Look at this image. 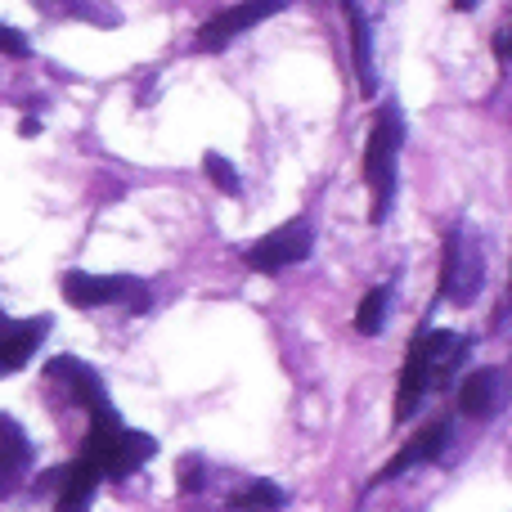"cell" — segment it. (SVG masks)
Segmentation results:
<instances>
[{
  "label": "cell",
  "instance_id": "obj_1",
  "mask_svg": "<svg viewBox=\"0 0 512 512\" xmlns=\"http://www.w3.org/2000/svg\"><path fill=\"white\" fill-rule=\"evenodd\" d=\"M468 351H472V342L450 333V328H427V333H418V342L409 346V360L396 382V409H391L396 423L414 418L418 405L427 400V391H432L436 382H450V373L468 360Z\"/></svg>",
  "mask_w": 512,
  "mask_h": 512
},
{
  "label": "cell",
  "instance_id": "obj_2",
  "mask_svg": "<svg viewBox=\"0 0 512 512\" xmlns=\"http://www.w3.org/2000/svg\"><path fill=\"white\" fill-rule=\"evenodd\" d=\"M90 450L86 459L99 468V477L108 481H126L135 477V472L144 468V463L158 454V441H153L149 432H135V427L122 423V414H117L113 405H99L90 409Z\"/></svg>",
  "mask_w": 512,
  "mask_h": 512
},
{
  "label": "cell",
  "instance_id": "obj_3",
  "mask_svg": "<svg viewBox=\"0 0 512 512\" xmlns=\"http://www.w3.org/2000/svg\"><path fill=\"white\" fill-rule=\"evenodd\" d=\"M400 149H405V117L400 108L382 104L378 108V122L369 131V144H364V180L373 189V225H382L391 216V203H396V162Z\"/></svg>",
  "mask_w": 512,
  "mask_h": 512
},
{
  "label": "cell",
  "instance_id": "obj_4",
  "mask_svg": "<svg viewBox=\"0 0 512 512\" xmlns=\"http://www.w3.org/2000/svg\"><path fill=\"white\" fill-rule=\"evenodd\" d=\"M63 301L77 310H95V306H126V310H149V283L135 274H86V270H68L59 279Z\"/></svg>",
  "mask_w": 512,
  "mask_h": 512
},
{
  "label": "cell",
  "instance_id": "obj_5",
  "mask_svg": "<svg viewBox=\"0 0 512 512\" xmlns=\"http://www.w3.org/2000/svg\"><path fill=\"white\" fill-rule=\"evenodd\" d=\"M486 279V261H481V243L468 239L463 225H454L445 239V265H441V292L454 306H472Z\"/></svg>",
  "mask_w": 512,
  "mask_h": 512
},
{
  "label": "cell",
  "instance_id": "obj_6",
  "mask_svg": "<svg viewBox=\"0 0 512 512\" xmlns=\"http://www.w3.org/2000/svg\"><path fill=\"white\" fill-rule=\"evenodd\" d=\"M310 248H315V230H310V221H283L279 230H270L265 239H256L248 252V265L261 274H279L288 270V265L306 261Z\"/></svg>",
  "mask_w": 512,
  "mask_h": 512
},
{
  "label": "cell",
  "instance_id": "obj_7",
  "mask_svg": "<svg viewBox=\"0 0 512 512\" xmlns=\"http://www.w3.org/2000/svg\"><path fill=\"white\" fill-rule=\"evenodd\" d=\"M283 5H288V0H239V5L221 9L216 18H207V23H203V32H198V50H207V54H212V50H225L234 36L252 32L256 23L274 18Z\"/></svg>",
  "mask_w": 512,
  "mask_h": 512
},
{
  "label": "cell",
  "instance_id": "obj_8",
  "mask_svg": "<svg viewBox=\"0 0 512 512\" xmlns=\"http://www.w3.org/2000/svg\"><path fill=\"white\" fill-rule=\"evenodd\" d=\"M45 333H50V315L0 319V378L27 369V364H32V355L41 351Z\"/></svg>",
  "mask_w": 512,
  "mask_h": 512
},
{
  "label": "cell",
  "instance_id": "obj_9",
  "mask_svg": "<svg viewBox=\"0 0 512 512\" xmlns=\"http://www.w3.org/2000/svg\"><path fill=\"white\" fill-rule=\"evenodd\" d=\"M450 441H454V427L445 423H432V427H423V432L414 436V441L405 445V450L396 454V459L387 463V468L378 472V481H396V477H405L409 468H418V463H441V454L450 450Z\"/></svg>",
  "mask_w": 512,
  "mask_h": 512
},
{
  "label": "cell",
  "instance_id": "obj_10",
  "mask_svg": "<svg viewBox=\"0 0 512 512\" xmlns=\"http://www.w3.org/2000/svg\"><path fill=\"white\" fill-rule=\"evenodd\" d=\"M508 405L504 369H477L459 382V409L468 418H495Z\"/></svg>",
  "mask_w": 512,
  "mask_h": 512
},
{
  "label": "cell",
  "instance_id": "obj_11",
  "mask_svg": "<svg viewBox=\"0 0 512 512\" xmlns=\"http://www.w3.org/2000/svg\"><path fill=\"white\" fill-rule=\"evenodd\" d=\"M346 9V23H351V59H355V77H360V95H378V63H373V27L364 18L360 0H337Z\"/></svg>",
  "mask_w": 512,
  "mask_h": 512
},
{
  "label": "cell",
  "instance_id": "obj_12",
  "mask_svg": "<svg viewBox=\"0 0 512 512\" xmlns=\"http://www.w3.org/2000/svg\"><path fill=\"white\" fill-rule=\"evenodd\" d=\"M45 378H54V382H68L72 400H77V405H86V409L108 405L104 378H99V373L90 369V364H81L77 355H59V360H50V364H45Z\"/></svg>",
  "mask_w": 512,
  "mask_h": 512
},
{
  "label": "cell",
  "instance_id": "obj_13",
  "mask_svg": "<svg viewBox=\"0 0 512 512\" xmlns=\"http://www.w3.org/2000/svg\"><path fill=\"white\" fill-rule=\"evenodd\" d=\"M99 468L81 454L77 463H68V472H63L59 481V499H54V512H90V499H95V486H99Z\"/></svg>",
  "mask_w": 512,
  "mask_h": 512
},
{
  "label": "cell",
  "instance_id": "obj_14",
  "mask_svg": "<svg viewBox=\"0 0 512 512\" xmlns=\"http://www.w3.org/2000/svg\"><path fill=\"white\" fill-rule=\"evenodd\" d=\"M0 463H9L18 472L32 468V441L18 427V418H9V414H0Z\"/></svg>",
  "mask_w": 512,
  "mask_h": 512
},
{
  "label": "cell",
  "instance_id": "obj_15",
  "mask_svg": "<svg viewBox=\"0 0 512 512\" xmlns=\"http://www.w3.org/2000/svg\"><path fill=\"white\" fill-rule=\"evenodd\" d=\"M230 508H239V512H283L288 508V495H283L274 481H252L248 490H239V495L230 499Z\"/></svg>",
  "mask_w": 512,
  "mask_h": 512
},
{
  "label": "cell",
  "instance_id": "obj_16",
  "mask_svg": "<svg viewBox=\"0 0 512 512\" xmlns=\"http://www.w3.org/2000/svg\"><path fill=\"white\" fill-rule=\"evenodd\" d=\"M41 14H68V18H86V23L99 27H113L117 14L113 9H99V0H32Z\"/></svg>",
  "mask_w": 512,
  "mask_h": 512
},
{
  "label": "cell",
  "instance_id": "obj_17",
  "mask_svg": "<svg viewBox=\"0 0 512 512\" xmlns=\"http://www.w3.org/2000/svg\"><path fill=\"white\" fill-rule=\"evenodd\" d=\"M387 306H391V288H373L369 297L360 301V310H355V328H360L364 337H378L382 324H387Z\"/></svg>",
  "mask_w": 512,
  "mask_h": 512
},
{
  "label": "cell",
  "instance_id": "obj_18",
  "mask_svg": "<svg viewBox=\"0 0 512 512\" xmlns=\"http://www.w3.org/2000/svg\"><path fill=\"white\" fill-rule=\"evenodd\" d=\"M203 171L212 176V185L221 189V194H230V198H239V194H243L239 171H234V162H230V158H221V153H207V158H203Z\"/></svg>",
  "mask_w": 512,
  "mask_h": 512
},
{
  "label": "cell",
  "instance_id": "obj_19",
  "mask_svg": "<svg viewBox=\"0 0 512 512\" xmlns=\"http://www.w3.org/2000/svg\"><path fill=\"white\" fill-rule=\"evenodd\" d=\"M180 495H198L207 486V472H203V459H180V477H176Z\"/></svg>",
  "mask_w": 512,
  "mask_h": 512
},
{
  "label": "cell",
  "instance_id": "obj_20",
  "mask_svg": "<svg viewBox=\"0 0 512 512\" xmlns=\"http://www.w3.org/2000/svg\"><path fill=\"white\" fill-rule=\"evenodd\" d=\"M0 54H9V59H27V54H32V45H27V36L18 32V27L0 23Z\"/></svg>",
  "mask_w": 512,
  "mask_h": 512
},
{
  "label": "cell",
  "instance_id": "obj_21",
  "mask_svg": "<svg viewBox=\"0 0 512 512\" xmlns=\"http://www.w3.org/2000/svg\"><path fill=\"white\" fill-rule=\"evenodd\" d=\"M18 481H23V472L9 468V463H0V499H9L18 490Z\"/></svg>",
  "mask_w": 512,
  "mask_h": 512
},
{
  "label": "cell",
  "instance_id": "obj_22",
  "mask_svg": "<svg viewBox=\"0 0 512 512\" xmlns=\"http://www.w3.org/2000/svg\"><path fill=\"white\" fill-rule=\"evenodd\" d=\"M495 54H499V63H508V32L495 36Z\"/></svg>",
  "mask_w": 512,
  "mask_h": 512
},
{
  "label": "cell",
  "instance_id": "obj_23",
  "mask_svg": "<svg viewBox=\"0 0 512 512\" xmlns=\"http://www.w3.org/2000/svg\"><path fill=\"white\" fill-rule=\"evenodd\" d=\"M18 131H23V135H36V131H41V122H36V117H23V126H18Z\"/></svg>",
  "mask_w": 512,
  "mask_h": 512
},
{
  "label": "cell",
  "instance_id": "obj_24",
  "mask_svg": "<svg viewBox=\"0 0 512 512\" xmlns=\"http://www.w3.org/2000/svg\"><path fill=\"white\" fill-rule=\"evenodd\" d=\"M481 0H454V9H459V14H468V9H477Z\"/></svg>",
  "mask_w": 512,
  "mask_h": 512
},
{
  "label": "cell",
  "instance_id": "obj_25",
  "mask_svg": "<svg viewBox=\"0 0 512 512\" xmlns=\"http://www.w3.org/2000/svg\"><path fill=\"white\" fill-rule=\"evenodd\" d=\"M0 319H5V315H0Z\"/></svg>",
  "mask_w": 512,
  "mask_h": 512
}]
</instances>
